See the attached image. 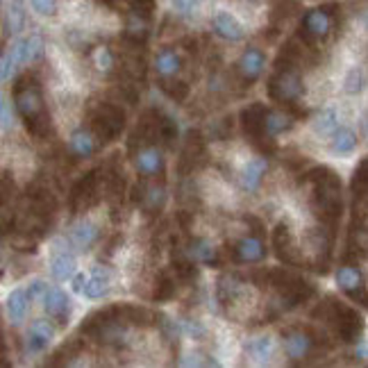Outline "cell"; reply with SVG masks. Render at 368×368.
<instances>
[{
	"instance_id": "obj_5",
	"label": "cell",
	"mask_w": 368,
	"mask_h": 368,
	"mask_svg": "<svg viewBox=\"0 0 368 368\" xmlns=\"http://www.w3.org/2000/svg\"><path fill=\"white\" fill-rule=\"evenodd\" d=\"M266 105L262 103H253L241 109V125H243V132L248 139L253 141V146H257V148L266 150V141H271V136L266 134Z\"/></svg>"
},
{
	"instance_id": "obj_39",
	"label": "cell",
	"mask_w": 368,
	"mask_h": 368,
	"mask_svg": "<svg viewBox=\"0 0 368 368\" xmlns=\"http://www.w3.org/2000/svg\"><path fill=\"white\" fill-rule=\"evenodd\" d=\"M30 5L34 7V12H39L41 16H52L57 12V3H55V0H30Z\"/></svg>"
},
{
	"instance_id": "obj_16",
	"label": "cell",
	"mask_w": 368,
	"mask_h": 368,
	"mask_svg": "<svg viewBox=\"0 0 368 368\" xmlns=\"http://www.w3.org/2000/svg\"><path fill=\"white\" fill-rule=\"evenodd\" d=\"M264 64H266V57L260 48H248L241 55V59H239V73H241V78L246 82H255L262 76Z\"/></svg>"
},
{
	"instance_id": "obj_47",
	"label": "cell",
	"mask_w": 368,
	"mask_h": 368,
	"mask_svg": "<svg viewBox=\"0 0 368 368\" xmlns=\"http://www.w3.org/2000/svg\"><path fill=\"white\" fill-rule=\"evenodd\" d=\"M100 3H103V5H107V7H114V5L118 3V0H100Z\"/></svg>"
},
{
	"instance_id": "obj_34",
	"label": "cell",
	"mask_w": 368,
	"mask_h": 368,
	"mask_svg": "<svg viewBox=\"0 0 368 368\" xmlns=\"http://www.w3.org/2000/svg\"><path fill=\"white\" fill-rule=\"evenodd\" d=\"M364 87H366V76H364V71H362V69H353V71L346 76V80H344V89H346V94H351V96L360 94V91H362Z\"/></svg>"
},
{
	"instance_id": "obj_20",
	"label": "cell",
	"mask_w": 368,
	"mask_h": 368,
	"mask_svg": "<svg viewBox=\"0 0 368 368\" xmlns=\"http://www.w3.org/2000/svg\"><path fill=\"white\" fill-rule=\"evenodd\" d=\"M211 23H214V32L218 36H223L225 41H241L243 39V27H241V23H239L232 14L218 12Z\"/></svg>"
},
{
	"instance_id": "obj_12",
	"label": "cell",
	"mask_w": 368,
	"mask_h": 368,
	"mask_svg": "<svg viewBox=\"0 0 368 368\" xmlns=\"http://www.w3.org/2000/svg\"><path fill=\"white\" fill-rule=\"evenodd\" d=\"M234 257L241 264H257L266 257V246L262 243L260 236H243L234 243Z\"/></svg>"
},
{
	"instance_id": "obj_10",
	"label": "cell",
	"mask_w": 368,
	"mask_h": 368,
	"mask_svg": "<svg viewBox=\"0 0 368 368\" xmlns=\"http://www.w3.org/2000/svg\"><path fill=\"white\" fill-rule=\"evenodd\" d=\"M43 307H45V311H48V316L52 320H57L59 325H66L69 323L71 300H69V296L62 289H57V287L48 289V293L43 296Z\"/></svg>"
},
{
	"instance_id": "obj_21",
	"label": "cell",
	"mask_w": 368,
	"mask_h": 368,
	"mask_svg": "<svg viewBox=\"0 0 368 368\" xmlns=\"http://www.w3.org/2000/svg\"><path fill=\"white\" fill-rule=\"evenodd\" d=\"M96 239H98V227L91 223V220H80L69 232V241L76 246L78 250H89V248L96 243Z\"/></svg>"
},
{
	"instance_id": "obj_18",
	"label": "cell",
	"mask_w": 368,
	"mask_h": 368,
	"mask_svg": "<svg viewBox=\"0 0 368 368\" xmlns=\"http://www.w3.org/2000/svg\"><path fill=\"white\" fill-rule=\"evenodd\" d=\"M76 257H73V253L69 250H64V248H57L52 255V260H50V273H52V278L55 280H71L73 275H76Z\"/></svg>"
},
{
	"instance_id": "obj_30",
	"label": "cell",
	"mask_w": 368,
	"mask_h": 368,
	"mask_svg": "<svg viewBox=\"0 0 368 368\" xmlns=\"http://www.w3.org/2000/svg\"><path fill=\"white\" fill-rule=\"evenodd\" d=\"M332 153L337 155H351L357 148V134L351 130V127H341L332 134Z\"/></svg>"
},
{
	"instance_id": "obj_29",
	"label": "cell",
	"mask_w": 368,
	"mask_h": 368,
	"mask_svg": "<svg viewBox=\"0 0 368 368\" xmlns=\"http://www.w3.org/2000/svg\"><path fill=\"white\" fill-rule=\"evenodd\" d=\"M27 300H30V296H27V291L23 289H14L12 293H9L7 298V314L9 318H12V323H21L25 311H27Z\"/></svg>"
},
{
	"instance_id": "obj_15",
	"label": "cell",
	"mask_w": 368,
	"mask_h": 368,
	"mask_svg": "<svg viewBox=\"0 0 368 368\" xmlns=\"http://www.w3.org/2000/svg\"><path fill=\"white\" fill-rule=\"evenodd\" d=\"M109 287H112V271L98 266V269H94L89 273V280L85 284L82 296L85 298H103L109 293Z\"/></svg>"
},
{
	"instance_id": "obj_7",
	"label": "cell",
	"mask_w": 368,
	"mask_h": 368,
	"mask_svg": "<svg viewBox=\"0 0 368 368\" xmlns=\"http://www.w3.org/2000/svg\"><path fill=\"white\" fill-rule=\"evenodd\" d=\"M332 30V12L327 7H316L302 16L300 32L305 36V41H320L325 39Z\"/></svg>"
},
{
	"instance_id": "obj_27",
	"label": "cell",
	"mask_w": 368,
	"mask_h": 368,
	"mask_svg": "<svg viewBox=\"0 0 368 368\" xmlns=\"http://www.w3.org/2000/svg\"><path fill=\"white\" fill-rule=\"evenodd\" d=\"M248 355L253 357L257 364H266L273 357V351H275V341L273 337H260V339H253L250 344L246 346Z\"/></svg>"
},
{
	"instance_id": "obj_8",
	"label": "cell",
	"mask_w": 368,
	"mask_h": 368,
	"mask_svg": "<svg viewBox=\"0 0 368 368\" xmlns=\"http://www.w3.org/2000/svg\"><path fill=\"white\" fill-rule=\"evenodd\" d=\"M334 320L337 325V332L341 334L344 341H357L364 330V323L360 314H355L353 309L348 307H341V305H332V316H330Z\"/></svg>"
},
{
	"instance_id": "obj_49",
	"label": "cell",
	"mask_w": 368,
	"mask_h": 368,
	"mask_svg": "<svg viewBox=\"0 0 368 368\" xmlns=\"http://www.w3.org/2000/svg\"><path fill=\"white\" fill-rule=\"evenodd\" d=\"M366 130H368V125H366Z\"/></svg>"
},
{
	"instance_id": "obj_13",
	"label": "cell",
	"mask_w": 368,
	"mask_h": 368,
	"mask_svg": "<svg viewBox=\"0 0 368 368\" xmlns=\"http://www.w3.org/2000/svg\"><path fill=\"white\" fill-rule=\"evenodd\" d=\"M205 157V143H202V136L198 132H189L187 141H184L182 148V157H180V173H189L196 169L198 160Z\"/></svg>"
},
{
	"instance_id": "obj_33",
	"label": "cell",
	"mask_w": 368,
	"mask_h": 368,
	"mask_svg": "<svg viewBox=\"0 0 368 368\" xmlns=\"http://www.w3.org/2000/svg\"><path fill=\"white\" fill-rule=\"evenodd\" d=\"M173 293H176V282H173V278L167 273V271H162L157 275V282H155V293H153V298L155 300H169Z\"/></svg>"
},
{
	"instance_id": "obj_38",
	"label": "cell",
	"mask_w": 368,
	"mask_h": 368,
	"mask_svg": "<svg viewBox=\"0 0 368 368\" xmlns=\"http://www.w3.org/2000/svg\"><path fill=\"white\" fill-rule=\"evenodd\" d=\"M127 3H130L134 14H139L143 18H150L155 12V0H127Z\"/></svg>"
},
{
	"instance_id": "obj_42",
	"label": "cell",
	"mask_w": 368,
	"mask_h": 368,
	"mask_svg": "<svg viewBox=\"0 0 368 368\" xmlns=\"http://www.w3.org/2000/svg\"><path fill=\"white\" fill-rule=\"evenodd\" d=\"M196 5H198V0H173V9H176L178 14H191L193 9H196Z\"/></svg>"
},
{
	"instance_id": "obj_17",
	"label": "cell",
	"mask_w": 368,
	"mask_h": 368,
	"mask_svg": "<svg viewBox=\"0 0 368 368\" xmlns=\"http://www.w3.org/2000/svg\"><path fill=\"white\" fill-rule=\"evenodd\" d=\"M55 337V327L48 320H34L27 330V351L30 353H41L45 346L52 341Z\"/></svg>"
},
{
	"instance_id": "obj_3",
	"label": "cell",
	"mask_w": 368,
	"mask_h": 368,
	"mask_svg": "<svg viewBox=\"0 0 368 368\" xmlns=\"http://www.w3.org/2000/svg\"><path fill=\"white\" fill-rule=\"evenodd\" d=\"M266 278L273 284V289L280 293V300L287 302V307H296L314 296V287L309 282L300 280L287 271H269Z\"/></svg>"
},
{
	"instance_id": "obj_2",
	"label": "cell",
	"mask_w": 368,
	"mask_h": 368,
	"mask_svg": "<svg viewBox=\"0 0 368 368\" xmlns=\"http://www.w3.org/2000/svg\"><path fill=\"white\" fill-rule=\"evenodd\" d=\"M91 127L103 143L114 141L125 127V112L114 103H100L91 112Z\"/></svg>"
},
{
	"instance_id": "obj_44",
	"label": "cell",
	"mask_w": 368,
	"mask_h": 368,
	"mask_svg": "<svg viewBox=\"0 0 368 368\" xmlns=\"http://www.w3.org/2000/svg\"><path fill=\"white\" fill-rule=\"evenodd\" d=\"M0 112H3V130H9V125H12V116H9L7 98H3V103H0Z\"/></svg>"
},
{
	"instance_id": "obj_37",
	"label": "cell",
	"mask_w": 368,
	"mask_h": 368,
	"mask_svg": "<svg viewBox=\"0 0 368 368\" xmlns=\"http://www.w3.org/2000/svg\"><path fill=\"white\" fill-rule=\"evenodd\" d=\"M96 66L105 73L114 66V52L109 50L107 45H100V48L96 50Z\"/></svg>"
},
{
	"instance_id": "obj_41",
	"label": "cell",
	"mask_w": 368,
	"mask_h": 368,
	"mask_svg": "<svg viewBox=\"0 0 368 368\" xmlns=\"http://www.w3.org/2000/svg\"><path fill=\"white\" fill-rule=\"evenodd\" d=\"M18 66V62L14 59V55L9 52V50H5L3 52V73H0V78H3V82H7L9 80V76H12V71Z\"/></svg>"
},
{
	"instance_id": "obj_4",
	"label": "cell",
	"mask_w": 368,
	"mask_h": 368,
	"mask_svg": "<svg viewBox=\"0 0 368 368\" xmlns=\"http://www.w3.org/2000/svg\"><path fill=\"white\" fill-rule=\"evenodd\" d=\"M302 94V80H300V73L284 64L275 76L269 82V96L275 100V103H282V105H293Z\"/></svg>"
},
{
	"instance_id": "obj_35",
	"label": "cell",
	"mask_w": 368,
	"mask_h": 368,
	"mask_svg": "<svg viewBox=\"0 0 368 368\" xmlns=\"http://www.w3.org/2000/svg\"><path fill=\"white\" fill-rule=\"evenodd\" d=\"M162 91L167 94L169 98H173V100H178V103H182L184 98L189 96V85H184V82H180V80H164L162 82Z\"/></svg>"
},
{
	"instance_id": "obj_22",
	"label": "cell",
	"mask_w": 368,
	"mask_h": 368,
	"mask_svg": "<svg viewBox=\"0 0 368 368\" xmlns=\"http://www.w3.org/2000/svg\"><path fill=\"white\" fill-rule=\"evenodd\" d=\"M187 255L191 257L193 262H200V264H211V266L220 264L216 248L211 246L209 239H193V241H189Z\"/></svg>"
},
{
	"instance_id": "obj_24",
	"label": "cell",
	"mask_w": 368,
	"mask_h": 368,
	"mask_svg": "<svg viewBox=\"0 0 368 368\" xmlns=\"http://www.w3.org/2000/svg\"><path fill=\"white\" fill-rule=\"evenodd\" d=\"M3 23L7 32H21L25 25V12L21 0H3Z\"/></svg>"
},
{
	"instance_id": "obj_43",
	"label": "cell",
	"mask_w": 368,
	"mask_h": 368,
	"mask_svg": "<svg viewBox=\"0 0 368 368\" xmlns=\"http://www.w3.org/2000/svg\"><path fill=\"white\" fill-rule=\"evenodd\" d=\"M87 280H89V273H78V275H73V291L80 293V296H82Z\"/></svg>"
},
{
	"instance_id": "obj_23",
	"label": "cell",
	"mask_w": 368,
	"mask_h": 368,
	"mask_svg": "<svg viewBox=\"0 0 368 368\" xmlns=\"http://www.w3.org/2000/svg\"><path fill=\"white\" fill-rule=\"evenodd\" d=\"M337 284L351 298L362 300V273L353 269V266H341V269L337 271Z\"/></svg>"
},
{
	"instance_id": "obj_26",
	"label": "cell",
	"mask_w": 368,
	"mask_h": 368,
	"mask_svg": "<svg viewBox=\"0 0 368 368\" xmlns=\"http://www.w3.org/2000/svg\"><path fill=\"white\" fill-rule=\"evenodd\" d=\"M69 146H71V153L76 155V157H80V160L91 157V155H94V150H96L94 136H91L87 130H76V132H73Z\"/></svg>"
},
{
	"instance_id": "obj_36",
	"label": "cell",
	"mask_w": 368,
	"mask_h": 368,
	"mask_svg": "<svg viewBox=\"0 0 368 368\" xmlns=\"http://www.w3.org/2000/svg\"><path fill=\"white\" fill-rule=\"evenodd\" d=\"M141 198L146 200V205H148L150 209H160L164 205V189L162 187H146Z\"/></svg>"
},
{
	"instance_id": "obj_6",
	"label": "cell",
	"mask_w": 368,
	"mask_h": 368,
	"mask_svg": "<svg viewBox=\"0 0 368 368\" xmlns=\"http://www.w3.org/2000/svg\"><path fill=\"white\" fill-rule=\"evenodd\" d=\"M100 180L96 171H89L85 178H80L76 182V187L71 191V209L73 214H80L82 209H87L91 205H96L100 198Z\"/></svg>"
},
{
	"instance_id": "obj_1",
	"label": "cell",
	"mask_w": 368,
	"mask_h": 368,
	"mask_svg": "<svg viewBox=\"0 0 368 368\" xmlns=\"http://www.w3.org/2000/svg\"><path fill=\"white\" fill-rule=\"evenodd\" d=\"M14 100H16L18 114H21V118L25 121L27 132H32L34 136H43L50 125V118L45 114L41 89L36 85V80L30 76H23L18 80V85L14 89Z\"/></svg>"
},
{
	"instance_id": "obj_32",
	"label": "cell",
	"mask_w": 368,
	"mask_h": 368,
	"mask_svg": "<svg viewBox=\"0 0 368 368\" xmlns=\"http://www.w3.org/2000/svg\"><path fill=\"white\" fill-rule=\"evenodd\" d=\"M23 41V59L25 64H30V62H36L43 55V39H41V34H30V36H25Z\"/></svg>"
},
{
	"instance_id": "obj_9",
	"label": "cell",
	"mask_w": 368,
	"mask_h": 368,
	"mask_svg": "<svg viewBox=\"0 0 368 368\" xmlns=\"http://www.w3.org/2000/svg\"><path fill=\"white\" fill-rule=\"evenodd\" d=\"M273 246H275V253H278V257L284 264H291V266L300 264V248L296 243V239H293L291 229L284 223H280L278 229H275Z\"/></svg>"
},
{
	"instance_id": "obj_14",
	"label": "cell",
	"mask_w": 368,
	"mask_h": 368,
	"mask_svg": "<svg viewBox=\"0 0 368 368\" xmlns=\"http://www.w3.org/2000/svg\"><path fill=\"white\" fill-rule=\"evenodd\" d=\"M134 167L141 176H162L164 173V157H162V153L157 148L148 146V148H143V150H139L134 155Z\"/></svg>"
},
{
	"instance_id": "obj_19",
	"label": "cell",
	"mask_w": 368,
	"mask_h": 368,
	"mask_svg": "<svg viewBox=\"0 0 368 368\" xmlns=\"http://www.w3.org/2000/svg\"><path fill=\"white\" fill-rule=\"evenodd\" d=\"M266 169H269V162H266V157L250 160L243 167V171H241V187L246 191H250V193L257 191V189H260L262 180H264V176H266Z\"/></svg>"
},
{
	"instance_id": "obj_40",
	"label": "cell",
	"mask_w": 368,
	"mask_h": 368,
	"mask_svg": "<svg viewBox=\"0 0 368 368\" xmlns=\"http://www.w3.org/2000/svg\"><path fill=\"white\" fill-rule=\"evenodd\" d=\"M45 293H48V284H45L43 280H32L30 287H27V296H30V300H39L45 296Z\"/></svg>"
},
{
	"instance_id": "obj_31",
	"label": "cell",
	"mask_w": 368,
	"mask_h": 368,
	"mask_svg": "<svg viewBox=\"0 0 368 368\" xmlns=\"http://www.w3.org/2000/svg\"><path fill=\"white\" fill-rule=\"evenodd\" d=\"M337 130H339L337 109H332V107L323 109V112H320V114L316 116V121H314V132H316L318 136H332Z\"/></svg>"
},
{
	"instance_id": "obj_11",
	"label": "cell",
	"mask_w": 368,
	"mask_h": 368,
	"mask_svg": "<svg viewBox=\"0 0 368 368\" xmlns=\"http://www.w3.org/2000/svg\"><path fill=\"white\" fill-rule=\"evenodd\" d=\"M311 351H314V339H311V334L302 332V330H293V332L284 337V353H287L291 362L307 360Z\"/></svg>"
},
{
	"instance_id": "obj_25",
	"label": "cell",
	"mask_w": 368,
	"mask_h": 368,
	"mask_svg": "<svg viewBox=\"0 0 368 368\" xmlns=\"http://www.w3.org/2000/svg\"><path fill=\"white\" fill-rule=\"evenodd\" d=\"M155 69L164 78V80H171L178 76V71L182 69V62H180V55L171 48H164L157 57H155Z\"/></svg>"
},
{
	"instance_id": "obj_46",
	"label": "cell",
	"mask_w": 368,
	"mask_h": 368,
	"mask_svg": "<svg viewBox=\"0 0 368 368\" xmlns=\"http://www.w3.org/2000/svg\"><path fill=\"white\" fill-rule=\"evenodd\" d=\"M360 23L366 27V30H368V9H364V12L360 14Z\"/></svg>"
},
{
	"instance_id": "obj_45",
	"label": "cell",
	"mask_w": 368,
	"mask_h": 368,
	"mask_svg": "<svg viewBox=\"0 0 368 368\" xmlns=\"http://www.w3.org/2000/svg\"><path fill=\"white\" fill-rule=\"evenodd\" d=\"M357 357H362V360H368V344H362L357 348Z\"/></svg>"
},
{
	"instance_id": "obj_28",
	"label": "cell",
	"mask_w": 368,
	"mask_h": 368,
	"mask_svg": "<svg viewBox=\"0 0 368 368\" xmlns=\"http://www.w3.org/2000/svg\"><path fill=\"white\" fill-rule=\"evenodd\" d=\"M264 125H266V134H269L271 139H273V136H278L282 132L291 130V127H293V118L287 112H273V109H269V112H266Z\"/></svg>"
},
{
	"instance_id": "obj_48",
	"label": "cell",
	"mask_w": 368,
	"mask_h": 368,
	"mask_svg": "<svg viewBox=\"0 0 368 368\" xmlns=\"http://www.w3.org/2000/svg\"><path fill=\"white\" fill-rule=\"evenodd\" d=\"M246 3H262V0H246Z\"/></svg>"
}]
</instances>
